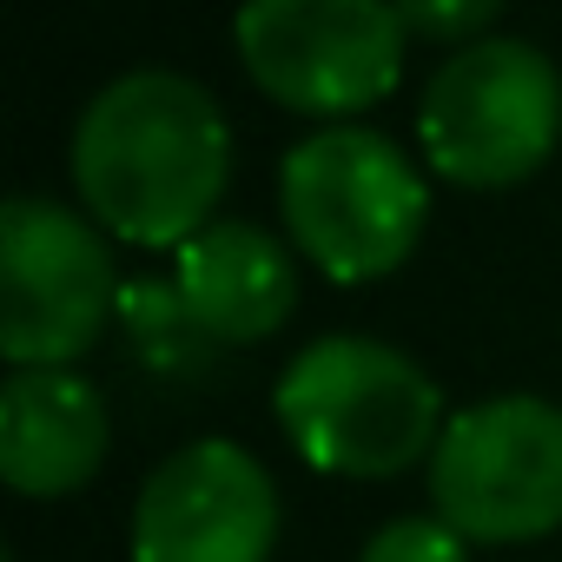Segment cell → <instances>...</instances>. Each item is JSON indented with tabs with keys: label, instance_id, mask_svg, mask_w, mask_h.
Instances as JSON below:
<instances>
[{
	"label": "cell",
	"instance_id": "5b68a950",
	"mask_svg": "<svg viewBox=\"0 0 562 562\" xmlns=\"http://www.w3.org/2000/svg\"><path fill=\"white\" fill-rule=\"evenodd\" d=\"M232 41L265 100L345 120L397 87L411 34L391 0H245Z\"/></svg>",
	"mask_w": 562,
	"mask_h": 562
},
{
	"label": "cell",
	"instance_id": "ba28073f",
	"mask_svg": "<svg viewBox=\"0 0 562 562\" xmlns=\"http://www.w3.org/2000/svg\"><path fill=\"white\" fill-rule=\"evenodd\" d=\"M278 542V490L232 437L172 450L133 503V562H265Z\"/></svg>",
	"mask_w": 562,
	"mask_h": 562
},
{
	"label": "cell",
	"instance_id": "4fadbf2b",
	"mask_svg": "<svg viewBox=\"0 0 562 562\" xmlns=\"http://www.w3.org/2000/svg\"><path fill=\"white\" fill-rule=\"evenodd\" d=\"M0 562H14V555H0Z\"/></svg>",
	"mask_w": 562,
	"mask_h": 562
},
{
	"label": "cell",
	"instance_id": "6da1fadb",
	"mask_svg": "<svg viewBox=\"0 0 562 562\" xmlns=\"http://www.w3.org/2000/svg\"><path fill=\"white\" fill-rule=\"evenodd\" d=\"M232 179V133L218 100L166 67L106 80L74 126V186L100 232L126 245H186L212 225Z\"/></svg>",
	"mask_w": 562,
	"mask_h": 562
},
{
	"label": "cell",
	"instance_id": "30bf717a",
	"mask_svg": "<svg viewBox=\"0 0 562 562\" xmlns=\"http://www.w3.org/2000/svg\"><path fill=\"white\" fill-rule=\"evenodd\" d=\"M106 397L80 371H14L0 391V476L21 496H67L106 463Z\"/></svg>",
	"mask_w": 562,
	"mask_h": 562
},
{
	"label": "cell",
	"instance_id": "8fae6325",
	"mask_svg": "<svg viewBox=\"0 0 562 562\" xmlns=\"http://www.w3.org/2000/svg\"><path fill=\"white\" fill-rule=\"evenodd\" d=\"M358 562H470V542L443 516H397L364 542Z\"/></svg>",
	"mask_w": 562,
	"mask_h": 562
},
{
	"label": "cell",
	"instance_id": "52a82bcc",
	"mask_svg": "<svg viewBox=\"0 0 562 562\" xmlns=\"http://www.w3.org/2000/svg\"><path fill=\"white\" fill-rule=\"evenodd\" d=\"M430 503L463 542H536L562 529V404L509 391L457 411L430 457Z\"/></svg>",
	"mask_w": 562,
	"mask_h": 562
},
{
	"label": "cell",
	"instance_id": "7a4b0ae2",
	"mask_svg": "<svg viewBox=\"0 0 562 562\" xmlns=\"http://www.w3.org/2000/svg\"><path fill=\"white\" fill-rule=\"evenodd\" d=\"M271 411L292 450L331 476H404L443 437V391L378 338L305 345L278 371Z\"/></svg>",
	"mask_w": 562,
	"mask_h": 562
},
{
	"label": "cell",
	"instance_id": "3957f363",
	"mask_svg": "<svg viewBox=\"0 0 562 562\" xmlns=\"http://www.w3.org/2000/svg\"><path fill=\"white\" fill-rule=\"evenodd\" d=\"M278 212L292 245L338 285L397 271L430 218V186L404 146L364 126H325L278 166Z\"/></svg>",
	"mask_w": 562,
	"mask_h": 562
},
{
	"label": "cell",
	"instance_id": "8992f818",
	"mask_svg": "<svg viewBox=\"0 0 562 562\" xmlns=\"http://www.w3.org/2000/svg\"><path fill=\"white\" fill-rule=\"evenodd\" d=\"M120 278L93 218L14 192L0 212V351L14 371L74 364L113 318Z\"/></svg>",
	"mask_w": 562,
	"mask_h": 562
},
{
	"label": "cell",
	"instance_id": "9c48e42d",
	"mask_svg": "<svg viewBox=\"0 0 562 562\" xmlns=\"http://www.w3.org/2000/svg\"><path fill=\"white\" fill-rule=\"evenodd\" d=\"M172 292L186 299L192 325L212 345H258L299 305V265L271 232L245 218H212L199 238L179 245Z\"/></svg>",
	"mask_w": 562,
	"mask_h": 562
},
{
	"label": "cell",
	"instance_id": "277c9868",
	"mask_svg": "<svg viewBox=\"0 0 562 562\" xmlns=\"http://www.w3.org/2000/svg\"><path fill=\"white\" fill-rule=\"evenodd\" d=\"M424 159L470 192L522 186L562 139V74L529 41H476L443 60L417 106Z\"/></svg>",
	"mask_w": 562,
	"mask_h": 562
},
{
	"label": "cell",
	"instance_id": "7c38bea8",
	"mask_svg": "<svg viewBox=\"0 0 562 562\" xmlns=\"http://www.w3.org/2000/svg\"><path fill=\"white\" fill-rule=\"evenodd\" d=\"M397 8V21H404V34L411 41H463V47H476V41H490L483 27L503 14V0H391Z\"/></svg>",
	"mask_w": 562,
	"mask_h": 562
}]
</instances>
